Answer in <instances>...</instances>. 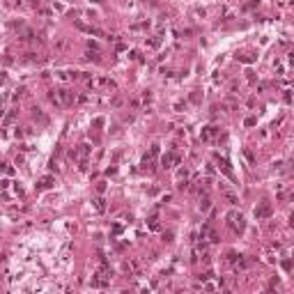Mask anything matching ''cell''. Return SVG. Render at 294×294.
Instances as JSON below:
<instances>
[{
  "label": "cell",
  "instance_id": "obj_1",
  "mask_svg": "<svg viewBox=\"0 0 294 294\" xmlns=\"http://www.w3.org/2000/svg\"><path fill=\"white\" fill-rule=\"evenodd\" d=\"M230 221H232V227H234V230H239V232L244 230V218H241V216L230 214Z\"/></svg>",
  "mask_w": 294,
  "mask_h": 294
},
{
  "label": "cell",
  "instance_id": "obj_2",
  "mask_svg": "<svg viewBox=\"0 0 294 294\" xmlns=\"http://www.w3.org/2000/svg\"><path fill=\"white\" fill-rule=\"evenodd\" d=\"M255 214H257V216H269V204H262V207L257 209Z\"/></svg>",
  "mask_w": 294,
  "mask_h": 294
}]
</instances>
